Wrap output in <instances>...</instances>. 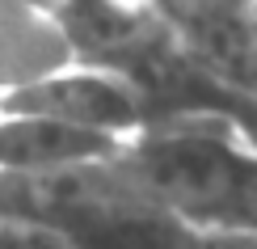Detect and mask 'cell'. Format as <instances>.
Returning <instances> with one entry per match:
<instances>
[{
	"label": "cell",
	"instance_id": "cell-7",
	"mask_svg": "<svg viewBox=\"0 0 257 249\" xmlns=\"http://www.w3.org/2000/svg\"><path fill=\"white\" fill-rule=\"evenodd\" d=\"M181 249H257V232H249V228H186Z\"/></svg>",
	"mask_w": 257,
	"mask_h": 249
},
{
	"label": "cell",
	"instance_id": "cell-2",
	"mask_svg": "<svg viewBox=\"0 0 257 249\" xmlns=\"http://www.w3.org/2000/svg\"><path fill=\"white\" fill-rule=\"evenodd\" d=\"M186 228L257 232V139L223 114L152 118L118 152Z\"/></svg>",
	"mask_w": 257,
	"mask_h": 249
},
{
	"label": "cell",
	"instance_id": "cell-5",
	"mask_svg": "<svg viewBox=\"0 0 257 249\" xmlns=\"http://www.w3.org/2000/svg\"><path fill=\"white\" fill-rule=\"evenodd\" d=\"M72 42L55 13L0 0V93L72 63Z\"/></svg>",
	"mask_w": 257,
	"mask_h": 249
},
{
	"label": "cell",
	"instance_id": "cell-3",
	"mask_svg": "<svg viewBox=\"0 0 257 249\" xmlns=\"http://www.w3.org/2000/svg\"><path fill=\"white\" fill-rule=\"evenodd\" d=\"M0 114H47V118H63V123L110 131L122 139H131L148 123V106L131 80L110 68H97V63H80V59L63 63V68L47 72L38 80L5 89L0 93Z\"/></svg>",
	"mask_w": 257,
	"mask_h": 249
},
{
	"label": "cell",
	"instance_id": "cell-8",
	"mask_svg": "<svg viewBox=\"0 0 257 249\" xmlns=\"http://www.w3.org/2000/svg\"><path fill=\"white\" fill-rule=\"evenodd\" d=\"M13 5H30V9H42V13H55L59 0H13Z\"/></svg>",
	"mask_w": 257,
	"mask_h": 249
},
{
	"label": "cell",
	"instance_id": "cell-6",
	"mask_svg": "<svg viewBox=\"0 0 257 249\" xmlns=\"http://www.w3.org/2000/svg\"><path fill=\"white\" fill-rule=\"evenodd\" d=\"M0 249H72L63 236L21 220H0Z\"/></svg>",
	"mask_w": 257,
	"mask_h": 249
},
{
	"label": "cell",
	"instance_id": "cell-4",
	"mask_svg": "<svg viewBox=\"0 0 257 249\" xmlns=\"http://www.w3.org/2000/svg\"><path fill=\"white\" fill-rule=\"evenodd\" d=\"M122 144V135L76 127L47 114H0V169L9 173H38L76 165V160L118 156Z\"/></svg>",
	"mask_w": 257,
	"mask_h": 249
},
{
	"label": "cell",
	"instance_id": "cell-1",
	"mask_svg": "<svg viewBox=\"0 0 257 249\" xmlns=\"http://www.w3.org/2000/svg\"><path fill=\"white\" fill-rule=\"evenodd\" d=\"M0 220L38 224L72 249H181L186 241V224L122 156L38 173L0 169Z\"/></svg>",
	"mask_w": 257,
	"mask_h": 249
}]
</instances>
